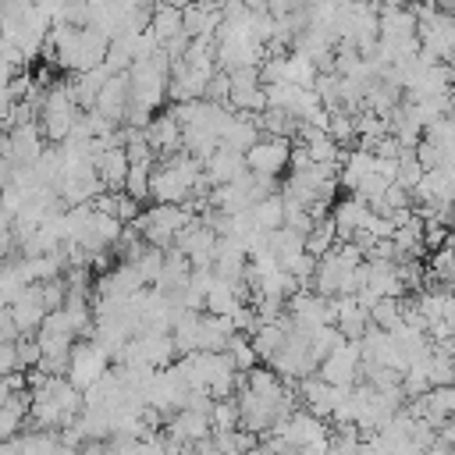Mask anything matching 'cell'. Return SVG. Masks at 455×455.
<instances>
[{
	"instance_id": "d6986e66",
	"label": "cell",
	"mask_w": 455,
	"mask_h": 455,
	"mask_svg": "<svg viewBox=\"0 0 455 455\" xmlns=\"http://www.w3.org/2000/svg\"><path fill=\"white\" fill-rule=\"evenodd\" d=\"M28 284L21 281V274H18V259H7V263H0V309H7L21 291H25Z\"/></svg>"
},
{
	"instance_id": "484cf974",
	"label": "cell",
	"mask_w": 455,
	"mask_h": 455,
	"mask_svg": "<svg viewBox=\"0 0 455 455\" xmlns=\"http://www.w3.org/2000/svg\"><path fill=\"white\" fill-rule=\"evenodd\" d=\"M0 455H18V448H14V441H4V444H0Z\"/></svg>"
},
{
	"instance_id": "d4e9b609",
	"label": "cell",
	"mask_w": 455,
	"mask_h": 455,
	"mask_svg": "<svg viewBox=\"0 0 455 455\" xmlns=\"http://www.w3.org/2000/svg\"><path fill=\"white\" fill-rule=\"evenodd\" d=\"M423 455H451V448H448V444H437V441H434V444H430V448H427Z\"/></svg>"
},
{
	"instance_id": "5bb4252c",
	"label": "cell",
	"mask_w": 455,
	"mask_h": 455,
	"mask_svg": "<svg viewBox=\"0 0 455 455\" xmlns=\"http://www.w3.org/2000/svg\"><path fill=\"white\" fill-rule=\"evenodd\" d=\"M156 46L171 43L181 36V7H153V18H149V28H146Z\"/></svg>"
},
{
	"instance_id": "5b68a950",
	"label": "cell",
	"mask_w": 455,
	"mask_h": 455,
	"mask_svg": "<svg viewBox=\"0 0 455 455\" xmlns=\"http://www.w3.org/2000/svg\"><path fill=\"white\" fill-rule=\"evenodd\" d=\"M192 196V188L181 181V174L171 164H153L149 171V199L153 206H181Z\"/></svg>"
},
{
	"instance_id": "52a82bcc",
	"label": "cell",
	"mask_w": 455,
	"mask_h": 455,
	"mask_svg": "<svg viewBox=\"0 0 455 455\" xmlns=\"http://www.w3.org/2000/svg\"><path fill=\"white\" fill-rule=\"evenodd\" d=\"M92 114H100L110 124H124V114H128V75H110L103 82V89L96 92Z\"/></svg>"
},
{
	"instance_id": "603a6c76",
	"label": "cell",
	"mask_w": 455,
	"mask_h": 455,
	"mask_svg": "<svg viewBox=\"0 0 455 455\" xmlns=\"http://www.w3.org/2000/svg\"><path fill=\"white\" fill-rule=\"evenodd\" d=\"M0 341H18V331H14V323H11V313H7V309H0Z\"/></svg>"
},
{
	"instance_id": "44dd1931",
	"label": "cell",
	"mask_w": 455,
	"mask_h": 455,
	"mask_svg": "<svg viewBox=\"0 0 455 455\" xmlns=\"http://www.w3.org/2000/svg\"><path fill=\"white\" fill-rule=\"evenodd\" d=\"M14 359H18V373L36 370V363H39V345H36L32 338H18V341H14Z\"/></svg>"
},
{
	"instance_id": "6da1fadb",
	"label": "cell",
	"mask_w": 455,
	"mask_h": 455,
	"mask_svg": "<svg viewBox=\"0 0 455 455\" xmlns=\"http://www.w3.org/2000/svg\"><path fill=\"white\" fill-rule=\"evenodd\" d=\"M78 107L71 103V96H68V89L64 85H50L46 92H43V103H39V132H43V142H64L68 139V132L75 128V121H78Z\"/></svg>"
},
{
	"instance_id": "cb8c5ba5",
	"label": "cell",
	"mask_w": 455,
	"mask_h": 455,
	"mask_svg": "<svg viewBox=\"0 0 455 455\" xmlns=\"http://www.w3.org/2000/svg\"><path fill=\"white\" fill-rule=\"evenodd\" d=\"M11 107H14V100H11V92H7V82H0V124L7 121Z\"/></svg>"
},
{
	"instance_id": "30bf717a",
	"label": "cell",
	"mask_w": 455,
	"mask_h": 455,
	"mask_svg": "<svg viewBox=\"0 0 455 455\" xmlns=\"http://www.w3.org/2000/svg\"><path fill=\"white\" fill-rule=\"evenodd\" d=\"M7 142H11V164H14V167H32V164L39 160V153L46 149L39 124L11 128V132H7Z\"/></svg>"
},
{
	"instance_id": "8992f818",
	"label": "cell",
	"mask_w": 455,
	"mask_h": 455,
	"mask_svg": "<svg viewBox=\"0 0 455 455\" xmlns=\"http://www.w3.org/2000/svg\"><path fill=\"white\" fill-rule=\"evenodd\" d=\"M32 341L39 345V355H71V345H75V334L64 320V313H46V320L39 323V331L32 334Z\"/></svg>"
},
{
	"instance_id": "7c38bea8",
	"label": "cell",
	"mask_w": 455,
	"mask_h": 455,
	"mask_svg": "<svg viewBox=\"0 0 455 455\" xmlns=\"http://www.w3.org/2000/svg\"><path fill=\"white\" fill-rule=\"evenodd\" d=\"M284 327H288V316L281 313L274 323H259L252 334H249V345H252V352H256V359H274L281 348H284Z\"/></svg>"
},
{
	"instance_id": "7a4b0ae2",
	"label": "cell",
	"mask_w": 455,
	"mask_h": 455,
	"mask_svg": "<svg viewBox=\"0 0 455 455\" xmlns=\"http://www.w3.org/2000/svg\"><path fill=\"white\" fill-rule=\"evenodd\" d=\"M107 370H110V359L103 355V348H100L96 341H75V345H71V355H68V373H64V380H68L75 391H85V387H92Z\"/></svg>"
},
{
	"instance_id": "7402d4cb",
	"label": "cell",
	"mask_w": 455,
	"mask_h": 455,
	"mask_svg": "<svg viewBox=\"0 0 455 455\" xmlns=\"http://www.w3.org/2000/svg\"><path fill=\"white\" fill-rule=\"evenodd\" d=\"M18 373V359H14V341H0V377Z\"/></svg>"
},
{
	"instance_id": "ffe728a7",
	"label": "cell",
	"mask_w": 455,
	"mask_h": 455,
	"mask_svg": "<svg viewBox=\"0 0 455 455\" xmlns=\"http://www.w3.org/2000/svg\"><path fill=\"white\" fill-rule=\"evenodd\" d=\"M36 288H39V299H43V309H46V313H57V309L64 306V299H68V288H64L60 277L43 281V284H36Z\"/></svg>"
},
{
	"instance_id": "8fae6325",
	"label": "cell",
	"mask_w": 455,
	"mask_h": 455,
	"mask_svg": "<svg viewBox=\"0 0 455 455\" xmlns=\"http://www.w3.org/2000/svg\"><path fill=\"white\" fill-rule=\"evenodd\" d=\"M242 174H245V160H242L238 153H231V149H217V153L203 164V181H206L210 188L231 185V181L242 178Z\"/></svg>"
},
{
	"instance_id": "9a60e30c",
	"label": "cell",
	"mask_w": 455,
	"mask_h": 455,
	"mask_svg": "<svg viewBox=\"0 0 455 455\" xmlns=\"http://www.w3.org/2000/svg\"><path fill=\"white\" fill-rule=\"evenodd\" d=\"M249 217H252V224H256L259 235L277 231V228L284 224V203H281V196H267V199L252 203V206H249Z\"/></svg>"
},
{
	"instance_id": "3957f363",
	"label": "cell",
	"mask_w": 455,
	"mask_h": 455,
	"mask_svg": "<svg viewBox=\"0 0 455 455\" xmlns=\"http://www.w3.org/2000/svg\"><path fill=\"white\" fill-rule=\"evenodd\" d=\"M288 149H291L288 139H267V135H259V142L242 156L245 160V171L256 174V178L281 181V174L288 171Z\"/></svg>"
},
{
	"instance_id": "ac0fdd59",
	"label": "cell",
	"mask_w": 455,
	"mask_h": 455,
	"mask_svg": "<svg viewBox=\"0 0 455 455\" xmlns=\"http://www.w3.org/2000/svg\"><path fill=\"white\" fill-rule=\"evenodd\" d=\"M149 171L153 164H128V174H124V196L135 199V203H146L149 199Z\"/></svg>"
},
{
	"instance_id": "2e32d148",
	"label": "cell",
	"mask_w": 455,
	"mask_h": 455,
	"mask_svg": "<svg viewBox=\"0 0 455 455\" xmlns=\"http://www.w3.org/2000/svg\"><path fill=\"white\" fill-rule=\"evenodd\" d=\"M224 355H228V363H231L235 373H249V370H256V352H252V345H249L245 334H231L228 345H224Z\"/></svg>"
},
{
	"instance_id": "e0dca14e",
	"label": "cell",
	"mask_w": 455,
	"mask_h": 455,
	"mask_svg": "<svg viewBox=\"0 0 455 455\" xmlns=\"http://www.w3.org/2000/svg\"><path fill=\"white\" fill-rule=\"evenodd\" d=\"M370 327H377V331H395L398 327V320H402V299H377L373 306H370Z\"/></svg>"
},
{
	"instance_id": "277c9868",
	"label": "cell",
	"mask_w": 455,
	"mask_h": 455,
	"mask_svg": "<svg viewBox=\"0 0 455 455\" xmlns=\"http://www.w3.org/2000/svg\"><path fill=\"white\" fill-rule=\"evenodd\" d=\"M316 377L331 387H355L359 384V345L345 341L341 348H334L320 366H316Z\"/></svg>"
},
{
	"instance_id": "9c48e42d",
	"label": "cell",
	"mask_w": 455,
	"mask_h": 455,
	"mask_svg": "<svg viewBox=\"0 0 455 455\" xmlns=\"http://www.w3.org/2000/svg\"><path fill=\"white\" fill-rule=\"evenodd\" d=\"M142 135H146L153 156H160V160H171L174 153H181V128H178V121L167 110L156 114V117H149V124L142 128Z\"/></svg>"
},
{
	"instance_id": "ba28073f",
	"label": "cell",
	"mask_w": 455,
	"mask_h": 455,
	"mask_svg": "<svg viewBox=\"0 0 455 455\" xmlns=\"http://www.w3.org/2000/svg\"><path fill=\"white\" fill-rule=\"evenodd\" d=\"M7 313H11V323H14L18 338H32V334L39 331V323L46 320V309H43L39 288H36V284H28V288H25V291L7 306Z\"/></svg>"
},
{
	"instance_id": "4fadbf2b",
	"label": "cell",
	"mask_w": 455,
	"mask_h": 455,
	"mask_svg": "<svg viewBox=\"0 0 455 455\" xmlns=\"http://www.w3.org/2000/svg\"><path fill=\"white\" fill-rule=\"evenodd\" d=\"M242 309V302L235 299V288L228 284V281H213L210 288H206V295H203V313H210V316H224V320H231L235 313Z\"/></svg>"
}]
</instances>
